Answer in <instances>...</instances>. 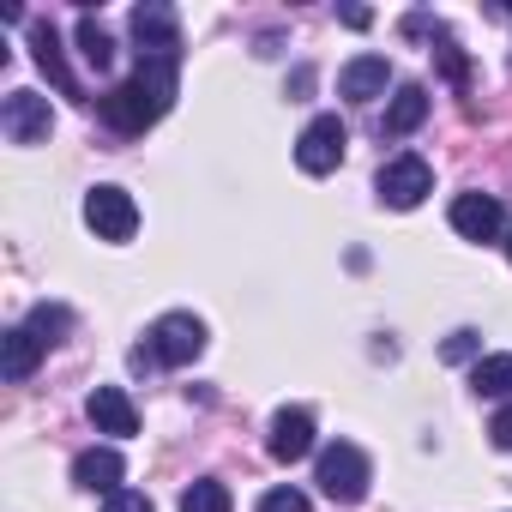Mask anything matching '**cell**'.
Here are the masks:
<instances>
[{"instance_id":"cell-3","label":"cell","mask_w":512,"mask_h":512,"mask_svg":"<svg viewBox=\"0 0 512 512\" xmlns=\"http://www.w3.org/2000/svg\"><path fill=\"white\" fill-rule=\"evenodd\" d=\"M133 43H139V61L175 67V55H181V19H175V7H163V0L133 7Z\"/></svg>"},{"instance_id":"cell-13","label":"cell","mask_w":512,"mask_h":512,"mask_svg":"<svg viewBox=\"0 0 512 512\" xmlns=\"http://www.w3.org/2000/svg\"><path fill=\"white\" fill-rule=\"evenodd\" d=\"M121 470H127V464H121V452H109V446H91V452L73 458V482L91 488V494H103V500L121 488Z\"/></svg>"},{"instance_id":"cell-9","label":"cell","mask_w":512,"mask_h":512,"mask_svg":"<svg viewBox=\"0 0 512 512\" xmlns=\"http://www.w3.org/2000/svg\"><path fill=\"white\" fill-rule=\"evenodd\" d=\"M452 229H458L464 241H494V235L506 229L500 199H488V193H458V199H452Z\"/></svg>"},{"instance_id":"cell-10","label":"cell","mask_w":512,"mask_h":512,"mask_svg":"<svg viewBox=\"0 0 512 512\" xmlns=\"http://www.w3.org/2000/svg\"><path fill=\"white\" fill-rule=\"evenodd\" d=\"M386 85H392V61L386 55H356L338 73V97H350V103H374V97H386Z\"/></svg>"},{"instance_id":"cell-18","label":"cell","mask_w":512,"mask_h":512,"mask_svg":"<svg viewBox=\"0 0 512 512\" xmlns=\"http://www.w3.org/2000/svg\"><path fill=\"white\" fill-rule=\"evenodd\" d=\"M79 55H85V61H91L97 73H103V67L115 61V43H109V31H103V25H97L91 13L79 19Z\"/></svg>"},{"instance_id":"cell-8","label":"cell","mask_w":512,"mask_h":512,"mask_svg":"<svg viewBox=\"0 0 512 512\" xmlns=\"http://www.w3.org/2000/svg\"><path fill=\"white\" fill-rule=\"evenodd\" d=\"M49 127H55V115H49V97H37V91H13L0 103V133H7V145H43Z\"/></svg>"},{"instance_id":"cell-23","label":"cell","mask_w":512,"mask_h":512,"mask_svg":"<svg viewBox=\"0 0 512 512\" xmlns=\"http://www.w3.org/2000/svg\"><path fill=\"white\" fill-rule=\"evenodd\" d=\"M103 512H157L145 494H133V488H115L109 500H103Z\"/></svg>"},{"instance_id":"cell-5","label":"cell","mask_w":512,"mask_h":512,"mask_svg":"<svg viewBox=\"0 0 512 512\" xmlns=\"http://www.w3.org/2000/svg\"><path fill=\"white\" fill-rule=\"evenodd\" d=\"M374 193L392 205V211H416L428 193H434V169L422 163V157H392L386 169H380V181H374Z\"/></svg>"},{"instance_id":"cell-4","label":"cell","mask_w":512,"mask_h":512,"mask_svg":"<svg viewBox=\"0 0 512 512\" xmlns=\"http://www.w3.org/2000/svg\"><path fill=\"white\" fill-rule=\"evenodd\" d=\"M145 356L163 362V368H187V362L205 356V326L193 314H163L151 326V338H145Z\"/></svg>"},{"instance_id":"cell-26","label":"cell","mask_w":512,"mask_h":512,"mask_svg":"<svg viewBox=\"0 0 512 512\" xmlns=\"http://www.w3.org/2000/svg\"><path fill=\"white\" fill-rule=\"evenodd\" d=\"M344 25H350V31H368V25H374V13H368V7H344Z\"/></svg>"},{"instance_id":"cell-6","label":"cell","mask_w":512,"mask_h":512,"mask_svg":"<svg viewBox=\"0 0 512 512\" xmlns=\"http://www.w3.org/2000/svg\"><path fill=\"white\" fill-rule=\"evenodd\" d=\"M85 223H91L103 241H133L139 205H133L127 187H91V193H85Z\"/></svg>"},{"instance_id":"cell-16","label":"cell","mask_w":512,"mask_h":512,"mask_svg":"<svg viewBox=\"0 0 512 512\" xmlns=\"http://www.w3.org/2000/svg\"><path fill=\"white\" fill-rule=\"evenodd\" d=\"M31 55H37V67L49 73V85H55V91H67V97L79 91V85H73V73H67V55H61L55 25H31Z\"/></svg>"},{"instance_id":"cell-7","label":"cell","mask_w":512,"mask_h":512,"mask_svg":"<svg viewBox=\"0 0 512 512\" xmlns=\"http://www.w3.org/2000/svg\"><path fill=\"white\" fill-rule=\"evenodd\" d=\"M344 145H350V127H344L338 115H320V121H308V133L296 139V163H302L308 175H332V169L344 163Z\"/></svg>"},{"instance_id":"cell-1","label":"cell","mask_w":512,"mask_h":512,"mask_svg":"<svg viewBox=\"0 0 512 512\" xmlns=\"http://www.w3.org/2000/svg\"><path fill=\"white\" fill-rule=\"evenodd\" d=\"M175 103V67H157V61H139L133 79H121L115 91L97 97V115L115 127V133H145L151 121H163Z\"/></svg>"},{"instance_id":"cell-12","label":"cell","mask_w":512,"mask_h":512,"mask_svg":"<svg viewBox=\"0 0 512 512\" xmlns=\"http://www.w3.org/2000/svg\"><path fill=\"white\" fill-rule=\"evenodd\" d=\"M314 452V416L308 410H278L272 416V458L278 464H296Z\"/></svg>"},{"instance_id":"cell-2","label":"cell","mask_w":512,"mask_h":512,"mask_svg":"<svg viewBox=\"0 0 512 512\" xmlns=\"http://www.w3.org/2000/svg\"><path fill=\"white\" fill-rule=\"evenodd\" d=\"M314 482H320V494L356 506V500L368 494V458H362V446H350V440L320 446V458H314Z\"/></svg>"},{"instance_id":"cell-24","label":"cell","mask_w":512,"mask_h":512,"mask_svg":"<svg viewBox=\"0 0 512 512\" xmlns=\"http://www.w3.org/2000/svg\"><path fill=\"white\" fill-rule=\"evenodd\" d=\"M488 440H494L500 452H512V404H500V410H494V422H488Z\"/></svg>"},{"instance_id":"cell-27","label":"cell","mask_w":512,"mask_h":512,"mask_svg":"<svg viewBox=\"0 0 512 512\" xmlns=\"http://www.w3.org/2000/svg\"><path fill=\"white\" fill-rule=\"evenodd\" d=\"M506 260H512V229H506Z\"/></svg>"},{"instance_id":"cell-20","label":"cell","mask_w":512,"mask_h":512,"mask_svg":"<svg viewBox=\"0 0 512 512\" xmlns=\"http://www.w3.org/2000/svg\"><path fill=\"white\" fill-rule=\"evenodd\" d=\"M25 326H31V332H37L43 344H61V332L73 326V314H67V308H37V314H31Z\"/></svg>"},{"instance_id":"cell-14","label":"cell","mask_w":512,"mask_h":512,"mask_svg":"<svg viewBox=\"0 0 512 512\" xmlns=\"http://www.w3.org/2000/svg\"><path fill=\"white\" fill-rule=\"evenodd\" d=\"M422 121H428V91H422V85H398L392 103H386V115H380V133H386V139H404V133H416Z\"/></svg>"},{"instance_id":"cell-17","label":"cell","mask_w":512,"mask_h":512,"mask_svg":"<svg viewBox=\"0 0 512 512\" xmlns=\"http://www.w3.org/2000/svg\"><path fill=\"white\" fill-rule=\"evenodd\" d=\"M470 386H476L482 398H506V404H512V356H506V350H500V356H476Z\"/></svg>"},{"instance_id":"cell-11","label":"cell","mask_w":512,"mask_h":512,"mask_svg":"<svg viewBox=\"0 0 512 512\" xmlns=\"http://www.w3.org/2000/svg\"><path fill=\"white\" fill-rule=\"evenodd\" d=\"M85 410H91L97 434H121V440H127V434H139V410H133V398H127L121 386H97Z\"/></svg>"},{"instance_id":"cell-25","label":"cell","mask_w":512,"mask_h":512,"mask_svg":"<svg viewBox=\"0 0 512 512\" xmlns=\"http://www.w3.org/2000/svg\"><path fill=\"white\" fill-rule=\"evenodd\" d=\"M440 67H446V79H452V85H464V79H470V73H464V55H458L446 37H440Z\"/></svg>"},{"instance_id":"cell-19","label":"cell","mask_w":512,"mask_h":512,"mask_svg":"<svg viewBox=\"0 0 512 512\" xmlns=\"http://www.w3.org/2000/svg\"><path fill=\"white\" fill-rule=\"evenodd\" d=\"M229 506H235V500H229V488H223V482H211V476H205V482H193V488L181 494V512H229Z\"/></svg>"},{"instance_id":"cell-21","label":"cell","mask_w":512,"mask_h":512,"mask_svg":"<svg viewBox=\"0 0 512 512\" xmlns=\"http://www.w3.org/2000/svg\"><path fill=\"white\" fill-rule=\"evenodd\" d=\"M260 512H308V494H302V488H272V494L260 500Z\"/></svg>"},{"instance_id":"cell-15","label":"cell","mask_w":512,"mask_h":512,"mask_svg":"<svg viewBox=\"0 0 512 512\" xmlns=\"http://www.w3.org/2000/svg\"><path fill=\"white\" fill-rule=\"evenodd\" d=\"M43 338L31 332V326H13L7 338H0V374H7V380H31V368L43 362Z\"/></svg>"},{"instance_id":"cell-22","label":"cell","mask_w":512,"mask_h":512,"mask_svg":"<svg viewBox=\"0 0 512 512\" xmlns=\"http://www.w3.org/2000/svg\"><path fill=\"white\" fill-rule=\"evenodd\" d=\"M476 350H482V338H476V332H452V338L440 344V356H446V362H470Z\"/></svg>"}]
</instances>
